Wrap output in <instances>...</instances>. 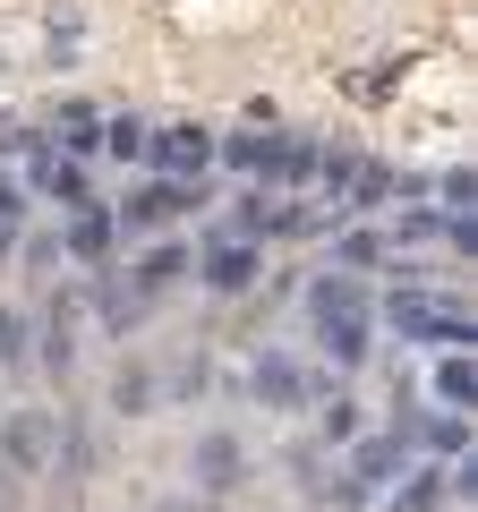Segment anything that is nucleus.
Returning <instances> with one entry per match:
<instances>
[{
	"mask_svg": "<svg viewBox=\"0 0 478 512\" xmlns=\"http://www.w3.org/2000/svg\"><path fill=\"white\" fill-rule=\"evenodd\" d=\"M308 316H316V342H325V359L333 367H359L368 359V291L350 274H325L308 291Z\"/></svg>",
	"mask_w": 478,
	"mask_h": 512,
	"instance_id": "1",
	"label": "nucleus"
},
{
	"mask_svg": "<svg viewBox=\"0 0 478 512\" xmlns=\"http://www.w3.org/2000/svg\"><path fill=\"white\" fill-rule=\"evenodd\" d=\"M385 316L402 325V342H436V350H461V342H470V316H461L453 299H427V291H393Z\"/></svg>",
	"mask_w": 478,
	"mask_h": 512,
	"instance_id": "2",
	"label": "nucleus"
},
{
	"mask_svg": "<svg viewBox=\"0 0 478 512\" xmlns=\"http://www.w3.org/2000/svg\"><path fill=\"white\" fill-rule=\"evenodd\" d=\"M146 163L163 171V180H197V171L214 163V128H197V120H171V128H146Z\"/></svg>",
	"mask_w": 478,
	"mask_h": 512,
	"instance_id": "3",
	"label": "nucleus"
},
{
	"mask_svg": "<svg viewBox=\"0 0 478 512\" xmlns=\"http://www.w3.org/2000/svg\"><path fill=\"white\" fill-rule=\"evenodd\" d=\"M52 453H60V427H52V410H9V419H0V461H9L18 478L52 470Z\"/></svg>",
	"mask_w": 478,
	"mask_h": 512,
	"instance_id": "4",
	"label": "nucleus"
},
{
	"mask_svg": "<svg viewBox=\"0 0 478 512\" xmlns=\"http://www.w3.org/2000/svg\"><path fill=\"white\" fill-rule=\"evenodd\" d=\"M257 274H265V256H257V239H239V231L214 239V248L197 256V282H205V291H222V299H239Z\"/></svg>",
	"mask_w": 478,
	"mask_h": 512,
	"instance_id": "5",
	"label": "nucleus"
},
{
	"mask_svg": "<svg viewBox=\"0 0 478 512\" xmlns=\"http://www.w3.org/2000/svg\"><path fill=\"white\" fill-rule=\"evenodd\" d=\"M188 205H197V180H146L129 205H120V231H163V222H180Z\"/></svg>",
	"mask_w": 478,
	"mask_h": 512,
	"instance_id": "6",
	"label": "nucleus"
},
{
	"mask_svg": "<svg viewBox=\"0 0 478 512\" xmlns=\"http://www.w3.org/2000/svg\"><path fill=\"white\" fill-rule=\"evenodd\" d=\"M308 393H316V376L299 359H282V350H265V359H257V402L265 410H308Z\"/></svg>",
	"mask_w": 478,
	"mask_h": 512,
	"instance_id": "7",
	"label": "nucleus"
},
{
	"mask_svg": "<svg viewBox=\"0 0 478 512\" xmlns=\"http://www.w3.org/2000/svg\"><path fill=\"white\" fill-rule=\"evenodd\" d=\"M35 188H43V197H60V205H94V197H86V171H77V154H60V146L35 154Z\"/></svg>",
	"mask_w": 478,
	"mask_h": 512,
	"instance_id": "8",
	"label": "nucleus"
},
{
	"mask_svg": "<svg viewBox=\"0 0 478 512\" xmlns=\"http://www.w3.org/2000/svg\"><path fill=\"white\" fill-rule=\"evenodd\" d=\"M111 239H120V222H111V214H94V205H77V222L60 231V248L94 265V256H111Z\"/></svg>",
	"mask_w": 478,
	"mask_h": 512,
	"instance_id": "9",
	"label": "nucleus"
},
{
	"mask_svg": "<svg viewBox=\"0 0 478 512\" xmlns=\"http://www.w3.org/2000/svg\"><path fill=\"white\" fill-rule=\"evenodd\" d=\"M197 487H205V495H231V487H239V444H231V436H205V444H197Z\"/></svg>",
	"mask_w": 478,
	"mask_h": 512,
	"instance_id": "10",
	"label": "nucleus"
},
{
	"mask_svg": "<svg viewBox=\"0 0 478 512\" xmlns=\"http://www.w3.org/2000/svg\"><path fill=\"white\" fill-rule=\"evenodd\" d=\"M231 154L239 171H257V180H282V163H291V137H231Z\"/></svg>",
	"mask_w": 478,
	"mask_h": 512,
	"instance_id": "11",
	"label": "nucleus"
},
{
	"mask_svg": "<svg viewBox=\"0 0 478 512\" xmlns=\"http://www.w3.org/2000/svg\"><path fill=\"white\" fill-rule=\"evenodd\" d=\"M436 402H444V410H470V402H478V367L461 359V350H444V367H436Z\"/></svg>",
	"mask_w": 478,
	"mask_h": 512,
	"instance_id": "12",
	"label": "nucleus"
},
{
	"mask_svg": "<svg viewBox=\"0 0 478 512\" xmlns=\"http://www.w3.org/2000/svg\"><path fill=\"white\" fill-rule=\"evenodd\" d=\"M393 436H419V444H436V453H461V444H470V419H461V410H436V419H410V427H393Z\"/></svg>",
	"mask_w": 478,
	"mask_h": 512,
	"instance_id": "13",
	"label": "nucleus"
},
{
	"mask_svg": "<svg viewBox=\"0 0 478 512\" xmlns=\"http://www.w3.org/2000/svg\"><path fill=\"white\" fill-rule=\"evenodd\" d=\"M52 128H60V154H86V146H94V128H103V111H94V103H60Z\"/></svg>",
	"mask_w": 478,
	"mask_h": 512,
	"instance_id": "14",
	"label": "nucleus"
},
{
	"mask_svg": "<svg viewBox=\"0 0 478 512\" xmlns=\"http://www.w3.org/2000/svg\"><path fill=\"white\" fill-rule=\"evenodd\" d=\"M444 495H453V470H419L402 495H393V512H436Z\"/></svg>",
	"mask_w": 478,
	"mask_h": 512,
	"instance_id": "15",
	"label": "nucleus"
},
{
	"mask_svg": "<svg viewBox=\"0 0 478 512\" xmlns=\"http://www.w3.org/2000/svg\"><path fill=\"white\" fill-rule=\"evenodd\" d=\"M94 146H111L120 163H146V120H103V137Z\"/></svg>",
	"mask_w": 478,
	"mask_h": 512,
	"instance_id": "16",
	"label": "nucleus"
},
{
	"mask_svg": "<svg viewBox=\"0 0 478 512\" xmlns=\"http://www.w3.org/2000/svg\"><path fill=\"white\" fill-rule=\"evenodd\" d=\"M111 402L129 410V419H137V410H154V376H146V367H120V384H111Z\"/></svg>",
	"mask_w": 478,
	"mask_h": 512,
	"instance_id": "17",
	"label": "nucleus"
},
{
	"mask_svg": "<svg viewBox=\"0 0 478 512\" xmlns=\"http://www.w3.org/2000/svg\"><path fill=\"white\" fill-rule=\"evenodd\" d=\"M43 359H52V367L77 359V325H69V308H52V342H43Z\"/></svg>",
	"mask_w": 478,
	"mask_h": 512,
	"instance_id": "18",
	"label": "nucleus"
},
{
	"mask_svg": "<svg viewBox=\"0 0 478 512\" xmlns=\"http://www.w3.org/2000/svg\"><path fill=\"white\" fill-rule=\"evenodd\" d=\"M18 359H26V316L0 308V367H18Z\"/></svg>",
	"mask_w": 478,
	"mask_h": 512,
	"instance_id": "19",
	"label": "nucleus"
},
{
	"mask_svg": "<svg viewBox=\"0 0 478 512\" xmlns=\"http://www.w3.org/2000/svg\"><path fill=\"white\" fill-rule=\"evenodd\" d=\"M376 256H385V239H376V231H350V239H342V265H350V274L376 265Z\"/></svg>",
	"mask_w": 478,
	"mask_h": 512,
	"instance_id": "20",
	"label": "nucleus"
},
{
	"mask_svg": "<svg viewBox=\"0 0 478 512\" xmlns=\"http://www.w3.org/2000/svg\"><path fill=\"white\" fill-rule=\"evenodd\" d=\"M350 410H359V402H333V410H325V436H333V444H359V419H350Z\"/></svg>",
	"mask_w": 478,
	"mask_h": 512,
	"instance_id": "21",
	"label": "nucleus"
},
{
	"mask_svg": "<svg viewBox=\"0 0 478 512\" xmlns=\"http://www.w3.org/2000/svg\"><path fill=\"white\" fill-rule=\"evenodd\" d=\"M0 512H26V478L9 470V461H0Z\"/></svg>",
	"mask_w": 478,
	"mask_h": 512,
	"instance_id": "22",
	"label": "nucleus"
}]
</instances>
